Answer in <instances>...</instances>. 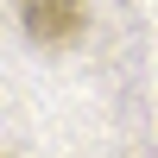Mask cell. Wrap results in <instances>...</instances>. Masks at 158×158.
Returning <instances> with one entry per match:
<instances>
[{
	"label": "cell",
	"instance_id": "cell-1",
	"mask_svg": "<svg viewBox=\"0 0 158 158\" xmlns=\"http://www.w3.org/2000/svg\"><path fill=\"white\" fill-rule=\"evenodd\" d=\"M19 19H25V32H32L38 44H70V38L82 32V6H76V0H25Z\"/></svg>",
	"mask_w": 158,
	"mask_h": 158
}]
</instances>
